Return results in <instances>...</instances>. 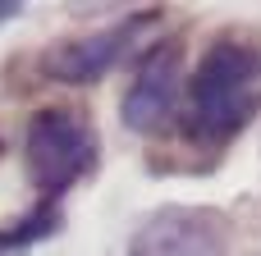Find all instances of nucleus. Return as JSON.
Returning a JSON list of instances; mask_svg holds the SVG:
<instances>
[{
	"label": "nucleus",
	"mask_w": 261,
	"mask_h": 256,
	"mask_svg": "<svg viewBox=\"0 0 261 256\" xmlns=\"http://www.w3.org/2000/svg\"><path fill=\"white\" fill-rule=\"evenodd\" d=\"M261 110V50L239 41V37H220L197 73L193 87L184 92V124L197 137H234L239 128L252 124Z\"/></svg>",
	"instance_id": "f257e3e1"
},
{
	"label": "nucleus",
	"mask_w": 261,
	"mask_h": 256,
	"mask_svg": "<svg viewBox=\"0 0 261 256\" xmlns=\"http://www.w3.org/2000/svg\"><path fill=\"white\" fill-rule=\"evenodd\" d=\"M23 160L32 183L46 197H60L96 165V137L69 110H37L23 133Z\"/></svg>",
	"instance_id": "f03ea898"
},
{
	"label": "nucleus",
	"mask_w": 261,
	"mask_h": 256,
	"mask_svg": "<svg viewBox=\"0 0 261 256\" xmlns=\"http://www.w3.org/2000/svg\"><path fill=\"white\" fill-rule=\"evenodd\" d=\"M156 23H161L156 14H138V18H124L115 27H101V32L60 41L46 55V73L60 78V82H96L115 64H124L128 55L147 50V41L156 37Z\"/></svg>",
	"instance_id": "7ed1b4c3"
},
{
	"label": "nucleus",
	"mask_w": 261,
	"mask_h": 256,
	"mask_svg": "<svg viewBox=\"0 0 261 256\" xmlns=\"http://www.w3.org/2000/svg\"><path fill=\"white\" fill-rule=\"evenodd\" d=\"M179 110H184V55H179V41H165V46L142 50L138 73H133V87H128L119 115H124V124L133 133H147L151 137Z\"/></svg>",
	"instance_id": "20e7f679"
},
{
	"label": "nucleus",
	"mask_w": 261,
	"mask_h": 256,
	"mask_svg": "<svg viewBox=\"0 0 261 256\" xmlns=\"http://www.w3.org/2000/svg\"><path fill=\"white\" fill-rule=\"evenodd\" d=\"M161 229V256H225L220 243V220L211 215H161L156 220Z\"/></svg>",
	"instance_id": "39448f33"
},
{
	"label": "nucleus",
	"mask_w": 261,
	"mask_h": 256,
	"mask_svg": "<svg viewBox=\"0 0 261 256\" xmlns=\"http://www.w3.org/2000/svg\"><path fill=\"white\" fill-rule=\"evenodd\" d=\"M60 224V211H55V202H41L23 224H14L9 234H0V252H18V247H28L32 238H46L50 229Z\"/></svg>",
	"instance_id": "423d86ee"
},
{
	"label": "nucleus",
	"mask_w": 261,
	"mask_h": 256,
	"mask_svg": "<svg viewBox=\"0 0 261 256\" xmlns=\"http://www.w3.org/2000/svg\"><path fill=\"white\" fill-rule=\"evenodd\" d=\"M18 5H23V0H0V18H5V14H14Z\"/></svg>",
	"instance_id": "0eeeda50"
}]
</instances>
